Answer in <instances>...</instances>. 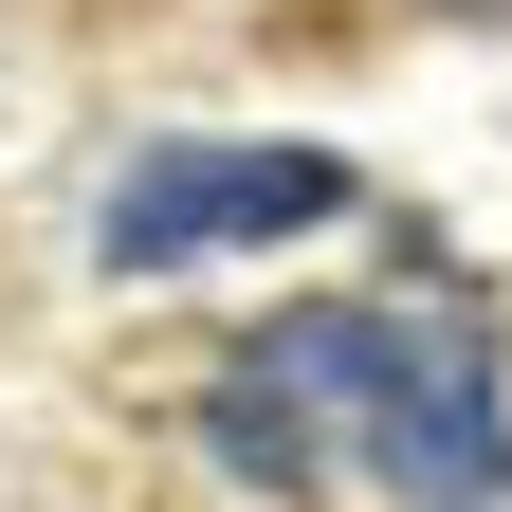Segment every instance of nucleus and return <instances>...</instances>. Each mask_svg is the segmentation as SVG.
<instances>
[{"instance_id":"nucleus-1","label":"nucleus","mask_w":512,"mask_h":512,"mask_svg":"<svg viewBox=\"0 0 512 512\" xmlns=\"http://www.w3.org/2000/svg\"><path fill=\"white\" fill-rule=\"evenodd\" d=\"M202 439H220V476H256V494L384 476L421 512H476L512 476L494 366L439 348V330H403V311H275V330H238L220 384H202Z\"/></svg>"},{"instance_id":"nucleus-2","label":"nucleus","mask_w":512,"mask_h":512,"mask_svg":"<svg viewBox=\"0 0 512 512\" xmlns=\"http://www.w3.org/2000/svg\"><path fill=\"white\" fill-rule=\"evenodd\" d=\"M330 202H348V165H311V147H183V165H128L110 256L165 275V256H202V238H293V220H330Z\"/></svg>"},{"instance_id":"nucleus-3","label":"nucleus","mask_w":512,"mask_h":512,"mask_svg":"<svg viewBox=\"0 0 512 512\" xmlns=\"http://www.w3.org/2000/svg\"><path fill=\"white\" fill-rule=\"evenodd\" d=\"M458 19H512V0H458Z\"/></svg>"}]
</instances>
